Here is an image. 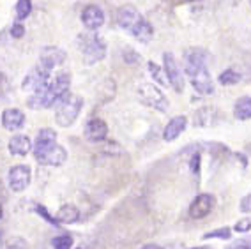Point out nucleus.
Instances as JSON below:
<instances>
[{"label":"nucleus","mask_w":251,"mask_h":249,"mask_svg":"<svg viewBox=\"0 0 251 249\" xmlns=\"http://www.w3.org/2000/svg\"><path fill=\"white\" fill-rule=\"evenodd\" d=\"M71 89V73L60 71L50 80V83L39 92H34L28 96L27 106L30 110H46L55 106L60 99H64Z\"/></svg>","instance_id":"1"},{"label":"nucleus","mask_w":251,"mask_h":249,"mask_svg":"<svg viewBox=\"0 0 251 249\" xmlns=\"http://www.w3.org/2000/svg\"><path fill=\"white\" fill-rule=\"evenodd\" d=\"M78 48L85 64H98L106 57V43L98 34V30H89L85 34L78 36Z\"/></svg>","instance_id":"2"},{"label":"nucleus","mask_w":251,"mask_h":249,"mask_svg":"<svg viewBox=\"0 0 251 249\" xmlns=\"http://www.w3.org/2000/svg\"><path fill=\"white\" fill-rule=\"evenodd\" d=\"M83 108V99L76 94L69 92L64 99L55 104V122L60 127H71L76 122L78 115L81 113Z\"/></svg>","instance_id":"3"},{"label":"nucleus","mask_w":251,"mask_h":249,"mask_svg":"<svg viewBox=\"0 0 251 249\" xmlns=\"http://www.w3.org/2000/svg\"><path fill=\"white\" fill-rule=\"evenodd\" d=\"M136 96H138L140 102L145 104V106L161 111V113L168 111V99H166V96L163 94V90L159 89V87H156L154 83L138 85Z\"/></svg>","instance_id":"4"},{"label":"nucleus","mask_w":251,"mask_h":249,"mask_svg":"<svg viewBox=\"0 0 251 249\" xmlns=\"http://www.w3.org/2000/svg\"><path fill=\"white\" fill-rule=\"evenodd\" d=\"M50 80H51V71L46 69V67H43L39 62H37L36 66L27 73V76L23 78L22 89L25 90V92H30V94L39 92V90H43L46 85L50 83Z\"/></svg>","instance_id":"5"},{"label":"nucleus","mask_w":251,"mask_h":249,"mask_svg":"<svg viewBox=\"0 0 251 249\" xmlns=\"http://www.w3.org/2000/svg\"><path fill=\"white\" fill-rule=\"evenodd\" d=\"M163 69H165L166 80L172 85V89L177 94H180L184 90V75L180 71L177 58L172 51H165L163 53Z\"/></svg>","instance_id":"6"},{"label":"nucleus","mask_w":251,"mask_h":249,"mask_svg":"<svg viewBox=\"0 0 251 249\" xmlns=\"http://www.w3.org/2000/svg\"><path fill=\"white\" fill-rule=\"evenodd\" d=\"M32 182V168L28 165H14L9 168L7 174V186L11 191L22 193L25 191Z\"/></svg>","instance_id":"7"},{"label":"nucleus","mask_w":251,"mask_h":249,"mask_svg":"<svg viewBox=\"0 0 251 249\" xmlns=\"http://www.w3.org/2000/svg\"><path fill=\"white\" fill-rule=\"evenodd\" d=\"M216 205V198L211 193H200L198 196H195V200L189 205V218L191 219H203L212 212Z\"/></svg>","instance_id":"8"},{"label":"nucleus","mask_w":251,"mask_h":249,"mask_svg":"<svg viewBox=\"0 0 251 249\" xmlns=\"http://www.w3.org/2000/svg\"><path fill=\"white\" fill-rule=\"evenodd\" d=\"M83 136L90 143H103L108 140V124L99 117H90L83 127Z\"/></svg>","instance_id":"9"},{"label":"nucleus","mask_w":251,"mask_h":249,"mask_svg":"<svg viewBox=\"0 0 251 249\" xmlns=\"http://www.w3.org/2000/svg\"><path fill=\"white\" fill-rule=\"evenodd\" d=\"M66 58H68V53L62 48H58V46H43L39 51V60L37 62L43 67H46V69H50V71H53L55 67L62 66L66 62Z\"/></svg>","instance_id":"10"},{"label":"nucleus","mask_w":251,"mask_h":249,"mask_svg":"<svg viewBox=\"0 0 251 249\" xmlns=\"http://www.w3.org/2000/svg\"><path fill=\"white\" fill-rule=\"evenodd\" d=\"M207 51L203 48H189L184 51V73L188 76H193L202 67H205Z\"/></svg>","instance_id":"11"},{"label":"nucleus","mask_w":251,"mask_h":249,"mask_svg":"<svg viewBox=\"0 0 251 249\" xmlns=\"http://www.w3.org/2000/svg\"><path fill=\"white\" fill-rule=\"evenodd\" d=\"M81 23L87 30H99L104 25V11L101 9V5L98 4H89L81 11Z\"/></svg>","instance_id":"12"},{"label":"nucleus","mask_w":251,"mask_h":249,"mask_svg":"<svg viewBox=\"0 0 251 249\" xmlns=\"http://www.w3.org/2000/svg\"><path fill=\"white\" fill-rule=\"evenodd\" d=\"M142 18H144V16L140 14V11L136 9L135 5H131V4L121 5V7L117 9V14H115L117 25H119L121 28H124V30H127V32L133 30L135 25Z\"/></svg>","instance_id":"13"},{"label":"nucleus","mask_w":251,"mask_h":249,"mask_svg":"<svg viewBox=\"0 0 251 249\" xmlns=\"http://www.w3.org/2000/svg\"><path fill=\"white\" fill-rule=\"evenodd\" d=\"M36 161L43 166H62L68 161V150L62 145L55 143L53 147H50L48 150L36 156Z\"/></svg>","instance_id":"14"},{"label":"nucleus","mask_w":251,"mask_h":249,"mask_svg":"<svg viewBox=\"0 0 251 249\" xmlns=\"http://www.w3.org/2000/svg\"><path fill=\"white\" fill-rule=\"evenodd\" d=\"M189 80H191L193 89L197 90L198 94H202V96H209V94L214 92V83H212L211 73H209L207 67H202V69L195 73L193 76H189Z\"/></svg>","instance_id":"15"},{"label":"nucleus","mask_w":251,"mask_h":249,"mask_svg":"<svg viewBox=\"0 0 251 249\" xmlns=\"http://www.w3.org/2000/svg\"><path fill=\"white\" fill-rule=\"evenodd\" d=\"M57 143V131L50 129V127H43L37 133L36 140H34V147H32V152H34V157L43 154L45 150H48L50 147H53Z\"/></svg>","instance_id":"16"},{"label":"nucleus","mask_w":251,"mask_h":249,"mask_svg":"<svg viewBox=\"0 0 251 249\" xmlns=\"http://www.w3.org/2000/svg\"><path fill=\"white\" fill-rule=\"evenodd\" d=\"M0 122H2V127H4V129L18 131L25 125V113H23L20 108H7V110L2 111Z\"/></svg>","instance_id":"17"},{"label":"nucleus","mask_w":251,"mask_h":249,"mask_svg":"<svg viewBox=\"0 0 251 249\" xmlns=\"http://www.w3.org/2000/svg\"><path fill=\"white\" fill-rule=\"evenodd\" d=\"M186 125H188V117L186 115H177L170 119L168 124L165 125V129H163V140L168 143L177 140L186 131Z\"/></svg>","instance_id":"18"},{"label":"nucleus","mask_w":251,"mask_h":249,"mask_svg":"<svg viewBox=\"0 0 251 249\" xmlns=\"http://www.w3.org/2000/svg\"><path fill=\"white\" fill-rule=\"evenodd\" d=\"M32 147H34V143L27 134H14L7 143V150H9L11 156L18 157H25L28 152H32Z\"/></svg>","instance_id":"19"},{"label":"nucleus","mask_w":251,"mask_h":249,"mask_svg":"<svg viewBox=\"0 0 251 249\" xmlns=\"http://www.w3.org/2000/svg\"><path fill=\"white\" fill-rule=\"evenodd\" d=\"M218 122V110L214 106H203L200 110L195 111L193 124L197 127H209Z\"/></svg>","instance_id":"20"},{"label":"nucleus","mask_w":251,"mask_h":249,"mask_svg":"<svg viewBox=\"0 0 251 249\" xmlns=\"http://www.w3.org/2000/svg\"><path fill=\"white\" fill-rule=\"evenodd\" d=\"M131 36L135 37V39H138L140 43H142V45H149V43L152 41V37H154V27H152V23L149 22L147 18H142L135 25V28L131 30Z\"/></svg>","instance_id":"21"},{"label":"nucleus","mask_w":251,"mask_h":249,"mask_svg":"<svg viewBox=\"0 0 251 249\" xmlns=\"http://www.w3.org/2000/svg\"><path fill=\"white\" fill-rule=\"evenodd\" d=\"M55 218H57V221L60 224H75V223L80 221V209H78L76 205L66 203L57 210Z\"/></svg>","instance_id":"22"},{"label":"nucleus","mask_w":251,"mask_h":249,"mask_svg":"<svg viewBox=\"0 0 251 249\" xmlns=\"http://www.w3.org/2000/svg\"><path fill=\"white\" fill-rule=\"evenodd\" d=\"M233 117L239 120L251 119V98L244 96V98L237 99V102L233 104Z\"/></svg>","instance_id":"23"},{"label":"nucleus","mask_w":251,"mask_h":249,"mask_svg":"<svg viewBox=\"0 0 251 249\" xmlns=\"http://www.w3.org/2000/svg\"><path fill=\"white\" fill-rule=\"evenodd\" d=\"M147 69H149V75H151V78H152L156 83L159 85H166V75H165V69H163L159 64L152 62V60H149L147 62Z\"/></svg>","instance_id":"24"},{"label":"nucleus","mask_w":251,"mask_h":249,"mask_svg":"<svg viewBox=\"0 0 251 249\" xmlns=\"http://www.w3.org/2000/svg\"><path fill=\"white\" fill-rule=\"evenodd\" d=\"M14 11H16V20H18V22L27 20L32 14V0H18Z\"/></svg>","instance_id":"25"},{"label":"nucleus","mask_w":251,"mask_h":249,"mask_svg":"<svg viewBox=\"0 0 251 249\" xmlns=\"http://www.w3.org/2000/svg\"><path fill=\"white\" fill-rule=\"evenodd\" d=\"M230 237H232V228H228V226H221V228H216V230L207 231V233H203L202 239H203V240H209V239L228 240Z\"/></svg>","instance_id":"26"},{"label":"nucleus","mask_w":251,"mask_h":249,"mask_svg":"<svg viewBox=\"0 0 251 249\" xmlns=\"http://www.w3.org/2000/svg\"><path fill=\"white\" fill-rule=\"evenodd\" d=\"M218 81H220L223 87H230V85H235L241 81V75H239L237 71H233V69H226V71H223L220 75Z\"/></svg>","instance_id":"27"},{"label":"nucleus","mask_w":251,"mask_h":249,"mask_svg":"<svg viewBox=\"0 0 251 249\" xmlns=\"http://www.w3.org/2000/svg\"><path fill=\"white\" fill-rule=\"evenodd\" d=\"M122 60H124L126 64H129V66H136V64H140V60H142V55H140L135 48L126 46V48H122Z\"/></svg>","instance_id":"28"},{"label":"nucleus","mask_w":251,"mask_h":249,"mask_svg":"<svg viewBox=\"0 0 251 249\" xmlns=\"http://www.w3.org/2000/svg\"><path fill=\"white\" fill-rule=\"evenodd\" d=\"M51 248L53 249H71L73 237L71 235H58L51 239Z\"/></svg>","instance_id":"29"},{"label":"nucleus","mask_w":251,"mask_h":249,"mask_svg":"<svg viewBox=\"0 0 251 249\" xmlns=\"http://www.w3.org/2000/svg\"><path fill=\"white\" fill-rule=\"evenodd\" d=\"M34 210H36V212L39 214V218H43L45 221H48L50 224H53L55 228H60V223L57 221V218H53V216H51V214H50L48 210H46L45 205H39V203H37L36 207H34Z\"/></svg>","instance_id":"30"},{"label":"nucleus","mask_w":251,"mask_h":249,"mask_svg":"<svg viewBox=\"0 0 251 249\" xmlns=\"http://www.w3.org/2000/svg\"><path fill=\"white\" fill-rule=\"evenodd\" d=\"M103 152L106 154V156H121V154H122V147L117 142H112V140H104Z\"/></svg>","instance_id":"31"},{"label":"nucleus","mask_w":251,"mask_h":249,"mask_svg":"<svg viewBox=\"0 0 251 249\" xmlns=\"http://www.w3.org/2000/svg\"><path fill=\"white\" fill-rule=\"evenodd\" d=\"M25 32H27L25 30V25L16 20L9 28V36L13 37V39H22V37H25Z\"/></svg>","instance_id":"32"},{"label":"nucleus","mask_w":251,"mask_h":249,"mask_svg":"<svg viewBox=\"0 0 251 249\" xmlns=\"http://www.w3.org/2000/svg\"><path fill=\"white\" fill-rule=\"evenodd\" d=\"M5 249H28V244L27 240L22 239V237H11L5 242Z\"/></svg>","instance_id":"33"},{"label":"nucleus","mask_w":251,"mask_h":249,"mask_svg":"<svg viewBox=\"0 0 251 249\" xmlns=\"http://www.w3.org/2000/svg\"><path fill=\"white\" fill-rule=\"evenodd\" d=\"M200 165H202V156L197 152V154H193L191 159H189V170H191V174L197 178H200Z\"/></svg>","instance_id":"34"},{"label":"nucleus","mask_w":251,"mask_h":249,"mask_svg":"<svg viewBox=\"0 0 251 249\" xmlns=\"http://www.w3.org/2000/svg\"><path fill=\"white\" fill-rule=\"evenodd\" d=\"M233 230L237 233H246V231L251 230V218H242L239 219L235 224H233Z\"/></svg>","instance_id":"35"},{"label":"nucleus","mask_w":251,"mask_h":249,"mask_svg":"<svg viewBox=\"0 0 251 249\" xmlns=\"http://www.w3.org/2000/svg\"><path fill=\"white\" fill-rule=\"evenodd\" d=\"M7 92H9V80H7V76L4 73L0 71V101L7 96Z\"/></svg>","instance_id":"36"},{"label":"nucleus","mask_w":251,"mask_h":249,"mask_svg":"<svg viewBox=\"0 0 251 249\" xmlns=\"http://www.w3.org/2000/svg\"><path fill=\"white\" fill-rule=\"evenodd\" d=\"M225 249H251V239L237 240L235 244H230L228 248H225Z\"/></svg>","instance_id":"37"},{"label":"nucleus","mask_w":251,"mask_h":249,"mask_svg":"<svg viewBox=\"0 0 251 249\" xmlns=\"http://www.w3.org/2000/svg\"><path fill=\"white\" fill-rule=\"evenodd\" d=\"M241 212H244V214L251 212V195H246L241 200Z\"/></svg>","instance_id":"38"},{"label":"nucleus","mask_w":251,"mask_h":249,"mask_svg":"<svg viewBox=\"0 0 251 249\" xmlns=\"http://www.w3.org/2000/svg\"><path fill=\"white\" fill-rule=\"evenodd\" d=\"M140 249H163V246H159V244H145V246H142Z\"/></svg>","instance_id":"39"},{"label":"nucleus","mask_w":251,"mask_h":249,"mask_svg":"<svg viewBox=\"0 0 251 249\" xmlns=\"http://www.w3.org/2000/svg\"><path fill=\"white\" fill-rule=\"evenodd\" d=\"M191 249H212L211 246H198V248H191Z\"/></svg>","instance_id":"40"},{"label":"nucleus","mask_w":251,"mask_h":249,"mask_svg":"<svg viewBox=\"0 0 251 249\" xmlns=\"http://www.w3.org/2000/svg\"><path fill=\"white\" fill-rule=\"evenodd\" d=\"M2 216H4V209H2V203H0V219H2Z\"/></svg>","instance_id":"41"},{"label":"nucleus","mask_w":251,"mask_h":249,"mask_svg":"<svg viewBox=\"0 0 251 249\" xmlns=\"http://www.w3.org/2000/svg\"><path fill=\"white\" fill-rule=\"evenodd\" d=\"M189 2H198V0H189Z\"/></svg>","instance_id":"42"},{"label":"nucleus","mask_w":251,"mask_h":249,"mask_svg":"<svg viewBox=\"0 0 251 249\" xmlns=\"http://www.w3.org/2000/svg\"><path fill=\"white\" fill-rule=\"evenodd\" d=\"M76 249H81V248H76Z\"/></svg>","instance_id":"43"}]
</instances>
